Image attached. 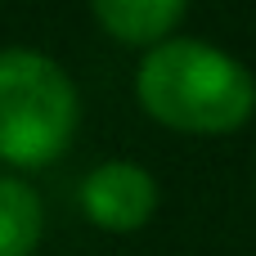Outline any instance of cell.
<instances>
[{"instance_id":"5b68a950","label":"cell","mask_w":256,"mask_h":256,"mask_svg":"<svg viewBox=\"0 0 256 256\" xmlns=\"http://www.w3.org/2000/svg\"><path fill=\"white\" fill-rule=\"evenodd\" d=\"M40 238V198L27 180L0 176V256H32Z\"/></svg>"},{"instance_id":"7a4b0ae2","label":"cell","mask_w":256,"mask_h":256,"mask_svg":"<svg viewBox=\"0 0 256 256\" xmlns=\"http://www.w3.org/2000/svg\"><path fill=\"white\" fill-rule=\"evenodd\" d=\"M76 130V86L40 50H0V162L45 166Z\"/></svg>"},{"instance_id":"3957f363","label":"cell","mask_w":256,"mask_h":256,"mask_svg":"<svg viewBox=\"0 0 256 256\" xmlns=\"http://www.w3.org/2000/svg\"><path fill=\"white\" fill-rule=\"evenodd\" d=\"M81 207L104 230H140L158 207V184L140 162H104L86 176Z\"/></svg>"},{"instance_id":"277c9868","label":"cell","mask_w":256,"mask_h":256,"mask_svg":"<svg viewBox=\"0 0 256 256\" xmlns=\"http://www.w3.org/2000/svg\"><path fill=\"white\" fill-rule=\"evenodd\" d=\"M90 4L117 40L144 45V40H162V32L176 27L189 0H90Z\"/></svg>"},{"instance_id":"6da1fadb","label":"cell","mask_w":256,"mask_h":256,"mask_svg":"<svg viewBox=\"0 0 256 256\" xmlns=\"http://www.w3.org/2000/svg\"><path fill=\"white\" fill-rule=\"evenodd\" d=\"M140 104L176 130H234L256 108L252 72L207 40H158L135 76Z\"/></svg>"}]
</instances>
